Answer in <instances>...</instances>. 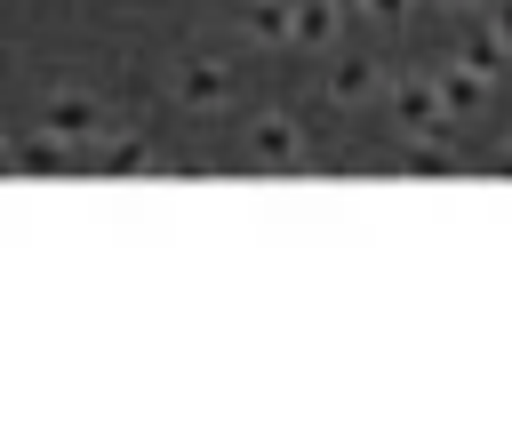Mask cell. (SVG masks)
<instances>
[{
  "label": "cell",
  "mask_w": 512,
  "mask_h": 448,
  "mask_svg": "<svg viewBox=\"0 0 512 448\" xmlns=\"http://www.w3.org/2000/svg\"><path fill=\"white\" fill-rule=\"evenodd\" d=\"M384 120L408 152H440L456 144V112L440 96V72H392V96H384Z\"/></svg>",
  "instance_id": "6da1fadb"
},
{
  "label": "cell",
  "mask_w": 512,
  "mask_h": 448,
  "mask_svg": "<svg viewBox=\"0 0 512 448\" xmlns=\"http://www.w3.org/2000/svg\"><path fill=\"white\" fill-rule=\"evenodd\" d=\"M40 136H56V144H72V152H104L112 144V112H104V96L96 88H48L40 96ZM96 168V160H88Z\"/></svg>",
  "instance_id": "7a4b0ae2"
},
{
  "label": "cell",
  "mask_w": 512,
  "mask_h": 448,
  "mask_svg": "<svg viewBox=\"0 0 512 448\" xmlns=\"http://www.w3.org/2000/svg\"><path fill=\"white\" fill-rule=\"evenodd\" d=\"M232 96H240V72H232L224 56H208V48L176 56V72H168V104H176V112L216 120V112H232Z\"/></svg>",
  "instance_id": "3957f363"
},
{
  "label": "cell",
  "mask_w": 512,
  "mask_h": 448,
  "mask_svg": "<svg viewBox=\"0 0 512 448\" xmlns=\"http://www.w3.org/2000/svg\"><path fill=\"white\" fill-rule=\"evenodd\" d=\"M240 152H248V168H304L312 160V128H304L296 104H264L240 128Z\"/></svg>",
  "instance_id": "277c9868"
},
{
  "label": "cell",
  "mask_w": 512,
  "mask_h": 448,
  "mask_svg": "<svg viewBox=\"0 0 512 448\" xmlns=\"http://www.w3.org/2000/svg\"><path fill=\"white\" fill-rule=\"evenodd\" d=\"M320 96H328L336 112H360V104L392 96V72H384V56H336L328 80H320Z\"/></svg>",
  "instance_id": "5b68a950"
},
{
  "label": "cell",
  "mask_w": 512,
  "mask_h": 448,
  "mask_svg": "<svg viewBox=\"0 0 512 448\" xmlns=\"http://www.w3.org/2000/svg\"><path fill=\"white\" fill-rule=\"evenodd\" d=\"M448 56H456V64H472V72H488V80H504V72H512V40H504L488 16H480V24H464Z\"/></svg>",
  "instance_id": "8992f818"
},
{
  "label": "cell",
  "mask_w": 512,
  "mask_h": 448,
  "mask_svg": "<svg viewBox=\"0 0 512 448\" xmlns=\"http://www.w3.org/2000/svg\"><path fill=\"white\" fill-rule=\"evenodd\" d=\"M240 32L256 48H296V0H248L240 8Z\"/></svg>",
  "instance_id": "52a82bcc"
},
{
  "label": "cell",
  "mask_w": 512,
  "mask_h": 448,
  "mask_svg": "<svg viewBox=\"0 0 512 448\" xmlns=\"http://www.w3.org/2000/svg\"><path fill=\"white\" fill-rule=\"evenodd\" d=\"M440 96H448V112H456V120H472V112H480V104H488V96H496V80H488V72H472V64H456V56H448V64H440Z\"/></svg>",
  "instance_id": "ba28073f"
},
{
  "label": "cell",
  "mask_w": 512,
  "mask_h": 448,
  "mask_svg": "<svg viewBox=\"0 0 512 448\" xmlns=\"http://www.w3.org/2000/svg\"><path fill=\"white\" fill-rule=\"evenodd\" d=\"M344 8H352V24H376V32H400L416 16V0H344Z\"/></svg>",
  "instance_id": "9c48e42d"
},
{
  "label": "cell",
  "mask_w": 512,
  "mask_h": 448,
  "mask_svg": "<svg viewBox=\"0 0 512 448\" xmlns=\"http://www.w3.org/2000/svg\"><path fill=\"white\" fill-rule=\"evenodd\" d=\"M480 16H488V24H496V32H504V40H512V0H488V8H480Z\"/></svg>",
  "instance_id": "30bf717a"
},
{
  "label": "cell",
  "mask_w": 512,
  "mask_h": 448,
  "mask_svg": "<svg viewBox=\"0 0 512 448\" xmlns=\"http://www.w3.org/2000/svg\"><path fill=\"white\" fill-rule=\"evenodd\" d=\"M432 8H440V16H480L488 0H432Z\"/></svg>",
  "instance_id": "8fae6325"
},
{
  "label": "cell",
  "mask_w": 512,
  "mask_h": 448,
  "mask_svg": "<svg viewBox=\"0 0 512 448\" xmlns=\"http://www.w3.org/2000/svg\"><path fill=\"white\" fill-rule=\"evenodd\" d=\"M0 168H16V136H8V120H0Z\"/></svg>",
  "instance_id": "7c38bea8"
},
{
  "label": "cell",
  "mask_w": 512,
  "mask_h": 448,
  "mask_svg": "<svg viewBox=\"0 0 512 448\" xmlns=\"http://www.w3.org/2000/svg\"><path fill=\"white\" fill-rule=\"evenodd\" d=\"M496 168H512V128H504V136H496Z\"/></svg>",
  "instance_id": "4fadbf2b"
}]
</instances>
